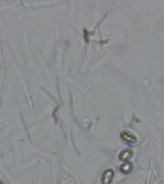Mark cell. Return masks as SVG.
<instances>
[{
	"label": "cell",
	"instance_id": "obj_1",
	"mask_svg": "<svg viewBox=\"0 0 164 184\" xmlns=\"http://www.w3.org/2000/svg\"><path fill=\"white\" fill-rule=\"evenodd\" d=\"M113 177V171L111 169L107 170L106 172L103 174L102 177V183L103 184H109Z\"/></svg>",
	"mask_w": 164,
	"mask_h": 184
},
{
	"label": "cell",
	"instance_id": "obj_2",
	"mask_svg": "<svg viewBox=\"0 0 164 184\" xmlns=\"http://www.w3.org/2000/svg\"><path fill=\"white\" fill-rule=\"evenodd\" d=\"M121 137H122L124 140L128 141V142H135V141H136V137H135L131 132L127 131L121 132Z\"/></svg>",
	"mask_w": 164,
	"mask_h": 184
},
{
	"label": "cell",
	"instance_id": "obj_3",
	"mask_svg": "<svg viewBox=\"0 0 164 184\" xmlns=\"http://www.w3.org/2000/svg\"><path fill=\"white\" fill-rule=\"evenodd\" d=\"M131 154H133V151H131V150H124V151H121V154L119 155V158L121 160H127V159H129Z\"/></svg>",
	"mask_w": 164,
	"mask_h": 184
},
{
	"label": "cell",
	"instance_id": "obj_4",
	"mask_svg": "<svg viewBox=\"0 0 164 184\" xmlns=\"http://www.w3.org/2000/svg\"><path fill=\"white\" fill-rule=\"evenodd\" d=\"M131 168V163L126 162L124 165H122V166H121V171H122V172H125V173H128V172H130Z\"/></svg>",
	"mask_w": 164,
	"mask_h": 184
}]
</instances>
